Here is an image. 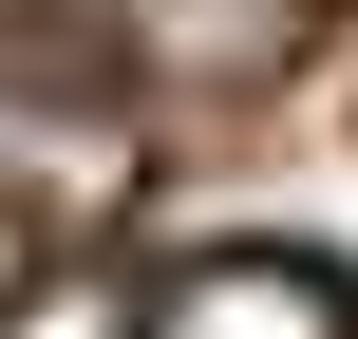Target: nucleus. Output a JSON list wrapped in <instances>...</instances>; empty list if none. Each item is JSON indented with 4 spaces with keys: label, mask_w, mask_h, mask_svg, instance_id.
<instances>
[{
    "label": "nucleus",
    "mask_w": 358,
    "mask_h": 339,
    "mask_svg": "<svg viewBox=\"0 0 358 339\" xmlns=\"http://www.w3.org/2000/svg\"><path fill=\"white\" fill-rule=\"evenodd\" d=\"M302 19H321V0H113V94L151 75V94H208V113H227V94H264V75L302 57Z\"/></svg>",
    "instance_id": "nucleus-2"
},
{
    "label": "nucleus",
    "mask_w": 358,
    "mask_h": 339,
    "mask_svg": "<svg viewBox=\"0 0 358 339\" xmlns=\"http://www.w3.org/2000/svg\"><path fill=\"white\" fill-rule=\"evenodd\" d=\"M113 339H358V283L321 245H170L113 283Z\"/></svg>",
    "instance_id": "nucleus-1"
},
{
    "label": "nucleus",
    "mask_w": 358,
    "mask_h": 339,
    "mask_svg": "<svg viewBox=\"0 0 358 339\" xmlns=\"http://www.w3.org/2000/svg\"><path fill=\"white\" fill-rule=\"evenodd\" d=\"M19 283H38V208L0 189V302H19Z\"/></svg>",
    "instance_id": "nucleus-3"
}]
</instances>
